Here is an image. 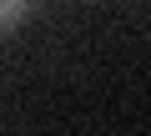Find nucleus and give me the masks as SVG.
I'll use <instances>...</instances> for the list:
<instances>
[{
	"mask_svg": "<svg viewBox=\"0 0 151 136\" xmlns=\"http://www.w3.org/2000/svg\"><path fill=\"white\" fill-rule=\"evenodd\" d=\"M25 10H30V0H0V35H5V30H15Z\"/></svg>",
	"mask_w": 151,
	"mask_h": 136,
	"instance_id": "obj_1",
	"label": "nucleus"
}]
</instances>
